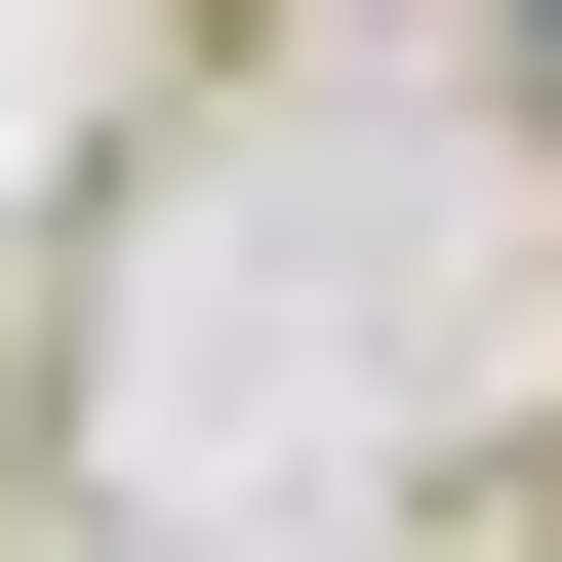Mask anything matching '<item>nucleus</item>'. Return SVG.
Returning a JSON list of instances; mask_svg holds the SVG:
<instances>
[{
  "mask_svg": "<svg viewBox=\"0 0 562 562\" xmlns=\"http://www.w3.org/2000/svg\"><path fill=\"white\" fill-rule=\"evenodd\" d=\"M522 81H562V0H522Z\"/></svg>",
  "mask_w": 562,
  "mask_h": 562,
  "instance_id": "f257e3e1",
  "label": "nucleus"
}]
</instances>
